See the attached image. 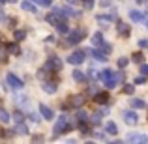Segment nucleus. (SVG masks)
I'll return each instance as SVG.
<instances>
[{"label":"nucleus","instance_id":"nucleus-1","mask_svg":"<svg viewBox=\"0 0 148 144\" xmlns=\"http://www.w3.org/2000/svg\"><path fill=\"white\" fill-rule=\"evenodd\" d=\"M69 129V116H60V118L56 120V124H54V127H53V137L56 139V137H60L62 133H66V131Z\"/></svg>","mask_w":148,"mask_h":144},{"label":"nucleus","instance_id":"nucleus-2","mask_svg":"<svg viewBox=\"0 0 148 144\" xmlns=\"http://www.w3.org/2000/svg\"><path fill=\"white\" fill-rule=\"evenodd\" d=\"M99 79L103 81V84L107 88H114L116 86V75H114V71H111V69H103V71L99 73Z\"/></svg>","mask_w":148,"mask_h":144},{"label":"nucleus","instance_id":"nucleus-3","mask_svg":"<svg viewBox=\"0 0 148 144\" xmlns=\"http://www.w3.org/2000/svg\"><path fill=\"white\" fill-rule=\"evenodd\" d=\"M6 83H8V86L13 88V90H21V88L25 86V83H23L15 73H8V75H6Z\"/></svg>","mask_w":148,"mask_h":144},{"label":"nucleus","instance_id":"nucleus-4","mask_svg":"<svg viewBox=\"0 0 148 144\" xmlns=\"http://www.w3.org/2000/svg\"><path fill=\"white\" fill-rule=\"evenodd\" d=\"M84 58H86V51H75V53L69 54L68 62H69V64H73V66H79V64H83V62H84Z\"/></svg>","mask_w":148,"mask_h":144},{"label":"nucleus","instance_id":"nucleus-5","mask_svg":"<svg viewBox=\"0 0 148 144\" xmlns=\"http://www.w3.org/2000/svg\"><path fill=\"white\" fill-rule=\"evenodd\" d=\"M64 13H62V10H60V8H56V10H53V11H51V13L47 15V21L51 23V25H58V23H62V21H64Z\"/></svg>","mask_w":148,"mask_h":144},{"label":"nucleus","instance_id":"nucleus-6","mask_svg":"<svg viewBox=\"0 0 148 144\" xmlns=\"http://www.w3.org/2000/svg\"><path fill=\"white\" fill-rule=\"evenodd\" d=\"M45 69H47V71H60L62 69V60L58 56H51L47 60V64H45Z\"/></svg>","mask_w":148,"mask_h":144},{"label":"nucleus","instance_id":"nucleus-7","mask_svg":"<svg viewBox=\"0 0 148 144\" xmlns=\"http://www.w3.org/2000/svg\"><path fill=\"white\" fill-rule=\"evenodd\" d=\"M84 36H86V32H84L83 28H75V30H73L71 34H69L68 41H69V43H71V45H75V43H79V41L83 40Z\"/></svg>","mask_w":148,"mask_h":144},{"label":"nucleus","instance_id":"nucleus-8","mask_svg":"<svg viewBox=\"0 0 148 144\" xmlns=\"http://www.w3.org/2000/svg\"><path fill=\"white\" fill-rule=\"evenodd\" d=\"M124 120H126V124H130V126H135V124L139 122V116L135 114L133 111H126L124 112Z\"/></svg>","mask_w":148,"mask_h":144},{"label":"nucleus","instance_id":"nucleus-9","mask_svg":"<svg viewBox=\"0 0 148 144\" xmlns=\"http://www.w3.org/2000/svg\"><path fill=\"white\" fill-rule=\"evenodd\" d=\"M84 101H86V97H84V96H73V97H69V105L75 107V109H81Z\"/></svg>","mask_w":148,"mask_h":144},{"label":"nucleus","instance_id":"nucleus-10","mask_svg":"<svg viewBox=\"0 0 148 144\" xmlns=\"http://www.w3.org/2000/svg\"><path fill=\"white\" fill-rule=\"evenodd\" d=\"M41 88H43L45 94H56V83H49V81H43V84H41Z\"/></svg>","mask_w":148,"mask_h":144},{"label":"nucleus","instance_id":"nucleus-11","mask_svg":"<svg viewBox=\"0 0 148 144\" xmlns=\"http://www.w3.org/2000/svg\"><path fill=\"white\" fill-rule=\"evenodd\" d=\"M40 114L43 116L45 120H53V118H54V112L51 111L47 105H40Z\"/></svg>","mask_w":148,"mask_h":144},{"label":"nucleus","instance_id":"nucleus-12","mask_svg":"<svg viewBox=\"0 0 148 144\" xmlns=\"http://www.w3.org/2000/svg\"><path fill=\"white\" fill-rule=\"evenodd\" d=\"M116 25H118V34H120V36H122V38H127V36H130V32H131V30H130V26H127L126 23L118 21V23H116Z\"/></svg>","mask_w":148,"mask_h":144},{"label":"nucleus","instance_id":"nucleus-13","mask_svg":"<svg viewBox=\"0 0 148 144\" xmlns=\"http://www.w3.org/2000/svg\"><path fill=\"white\" fill-rule=\"evenodd\" d=\"M127 142H148V137L146 135H127V139H126Z\"/></svg>","mask_w":148,"mask_h":144},{"label":"nucleus","instance_id":"nucleus-14","mask_svg":"<svg viewBox=\"0 0 148 144\" xmlns=\"http://www.w3.org/2000/svg\"><path fill=\"white\" fill-rule=\"evenodd\" d=\"M130 19H131L133 23H141V21H145V15H143L139 10H131V11H130Z\"/></svg>","mask_w":148,"mask_h":144},{"label":"nucleus","instance_id":"nucleus-15","mask_svg":"<svg viewBox=\"0 0 148 144\" xmlns=\"http://www.w3.org/2000/svg\"><path fill=\"white\" fill-rule=\"evenodd\" d=\"M62 13H64V17H79L81 11L71 10V8H62Z\"/></svg>","mask_w":148,"mask_h":144},{"label":"nucleus","instance_id":"nucleus-16","mask_svg":"<svg viewBox=\"0 0 148 144\" xmlns=\"http://www.w3.org/2000/svg\"><path fill=\"white\" fill-rule=\"evenodd\" d=\"M73 81H77V83H83V81H86V73L81 71V69H75V71H73Z\"/></svg>","mask_w":148,"mask_h":144},{"label":"nucleus","instance_id":"nucleus-17","mask_svg":"<svg viewBox=\"0 0 148 144\" xmlns=\"http://www.w3.org/2000/svg\"><path fill=\"white\" fill-rule=\"evenodd\" d=\"M21 8H23V10H25V11H28V13H36V6H34V4L32 2H28V0H25V2H23L21 4Z\"/></svg>","mask_w":148,"mask_h":144},{"label":"nucleus","instance_id":"nucleus-18","mask_svg":"<svg viewBox=\"0 0 148 144\" xmlns=\"http://www.w3.org/2000/svg\"><path fill=\"white\" fill-rule=\"evenodd\" d=\"M105 133L116 135V133H118V127H116V124H114V122H107V126H105Z\"/></svg>","mask_w":148,"mask_h":144},{"label":"nucleus","instance_id":"nucleus-19","mask_svg":"<svg viewBox=\"0 0 148 144\" xmlns=\"http://www.w3.org/2000/svg\"><path fill=\"white\" fill-rule=\"evenodd\" d=\"M10 120H11V114L6 111V109H0V122H2V124H8Z\"/></svg>","mask_w":148,"mask_h":144},{"label":"nucleus","instance_id":"nucleus-20","mask_svg":"<svg viewBox=\"0 0 148 144\" xmlns=\"http://www.w3.org/2000/svg\"><path fill=\"white\" fill-rule=\"evenodd\" d=\"M13 133H17V135H26V133H28V127H26V126H25V124H23V122H19V124H17V127H15V131H13Z\"/></svg>","mask_w":148,"mask_h":144},{"label":"nucleus","instance_id":"nucleus-21","mask_svg":"<svg viewBox=\"0 0 148 144\" xmlns=\"http://www.w3.org/2000/svg\"><path fill=\"white\" fill-rule=\"evenodd\" d=\"M90 53L94 54V56H96V60H99V62H105V60H107V54H103L99 49H94V51H90Z\"/></svg>","mask_w":148,"mask_h":144},{"label":"nucleus","instance_id":"nucleus-22","mask_svg":"<svg viewBox=\"0 0 148 144\" xmlns=\"http://www.w3.org/2000/svg\"><path fill=\"white\" fill-rule=\"evenodd\" d=\"M131 107H133V109H145L146 103L143 99H131Z\"/></svg>","mask_w":148,"mask_h":144},{"label":"nucleus","instance_id":"nucleus-23","mask_svg":"<svg viewBox=\"0 0 148 144\" xmlns=\"http://www.w3.org/2000/svg\"><path fill=\"white\" fill-rule=\"evenodd\" d=\"M98 47H99V51H101V53H103V54H109V53H111V45H109V43H105V41H101V43L98 45Z\"/></svg>","mask_w":148,"mask_h":144},{"label":"nucleus","instance_id":"nucleus-24","mask_svg":"<svg viewBox=\"0 0 148 144\" xmlns=\"http://www.w3.org/2000/svg\"><path fill=\"white\" fill-rule=\"evenodd\" d=\"M54 26H56V30H58L60 34H68V25H66L64 21H62V23H58V25H54Z\"/></svg>","mask_w":148,"mask_h":144},{"label":"nucleus","instance_id":"nucleus-25","mask_svg":"<svg viewBox=\"0 0 148 144\" xmlns=\"http://www.w3.org/2000/svg\"><path fill=\"white\" fill-rule=\"evenodd\" d=\"M101 41H103V36H101V32H96L94 36H92V43H94V45H99Z\"/></svg>","mask_w":148,"mask_h":144},{"label":"nucleus","instance_id":"nucleus-26","mask_svg":"<svg viewBox=\"0 0 148 144\" xmlns=\"http://www.w3.org/2000/svg\"><path fill=\"white\" fill-rule=\"evenodd\" d=\"M96 101H98V103H107L109 96L107 94H98V96H96Z\"/></svg>","mask_w":148,"mask_h":144},{"label":"nucleus","instance_id":"nucleus-27","mask_svg":"<svg viewBox=\"0 0 148 144\" xmlns=\"http://www.w3.org/2000/svg\"><path fill=\"white\" fill-rule=\"evenodd\" d=\"M13 36H15V40H17V41H21L23 38L26 36V32H25V30H15V34H13Z\"/></svg>","mask_w":148,"mask_h":144},{"label":"nucleus","instance_id":"nucleus-28","mask_svg":"<svg viewBox=\"0 0 148 144\" xmlns=\"http://www.w3.org/2000/svg\"><path fill=\"white\" fill-rule=\"evenodd\" d=\"M8 60V54H6V49L0 47V62H6Z\"/></svg>","mask_w":148,"mask_h":144},{"label":"nucleus","instance_id":"nucleus-29","mask_svg":"<svg viewBox=\"0 0 148 144\" xmlns=\"http://www.w3.org/2000/svg\"><path fill=\"white\" fill-rule=\"evenodd\" d=\"M36 4H40V6H43V8H49L51 6V0H34Z\"/></svg>","mask_w":148,"mask_h":144},{"label":"nucleus","instance_id":"nucleus-30","mask_svg":"<svg viewBox=\"0 0 148 144\" xmlns=\"http://www.w3.org/2000/svg\"><path fill=\"white\" fill-rule=\"evenodd\" d=\"M127 64H130V60H127V58H120V60H118V68H126Z\"/></svg>","mask_w":148,"mask_h":144},{"label":"nucleus","instance_id":"nucleus-31","mask_svg":"<svg viewBox=\"0 0 148 144\" xmlns=\"http://www.w3.org/2000/svg\"><path fill=\"white\" fill-rule=\"evenodd\" d=\"M133 84H126V86H124V92H126V94H133Z\"/></svg>","mask_w":148,"mask_h":144},{"label":"nucleus","instance_id":"nucleus-32","mask_svg":"<svg viewBox=\"0 0 148 144\" xmlns=\"http://www.w3.org/2000/svg\"><path fill=\"white\" fill-rule=\"evenodd\" d=\"M84 8H86V10H92V8H94V0H84Z\"/></svg>","mask_w":148,"mask_h":144},{"label":"nucleus","instance_id":"nucleus-33","mask_svg":"<svg viewBox=\"0 0 148 144\" xmlns=\"http://www.w3.org/2000/svg\"><path fill=\"white\" fill-rule=\"evenodd\" d=\"M77 118H79V120H81V122H86V120H88V116H86V114H84V112H83V111H81V112H79V114H77Z\"/></svg>","mask_w":148,"mask_h":144},{"label":"nucleus","instance_id":"nucleus-34","mask_svg":"<svg viewBox=\"0 0 148 144\" xmlns=\"http://www.w3.org/2000/svg\"><path fill=\"white\" fill-rule=\"evenodd\" d=\"M141 73H143V77H148V66L146 64L141 66Z\"/></svg>","mask_w":148,"mask_h":144},{"label":"nucleus","instance_id":"nucleus-35","mask_svg":"<svg viewBox=\"0 0 148 144\" xmlns=\"http://www.w3.org/2000/svg\"><path fill=\"white\" fill-rule=\"evenodd\" d=\"M13 120H15V122H23V114H21V112H15V114H13Z\"/></svg>","mask_w":148,"mask_h":144},{"label":"nucleus","instance_id":"nucleus-36","mask_svg":"<svg viewBox=\"0 0 148 144\" xmlns=\"http://www.w3.org/2000/svg\"><path fill=\"white\" fill-rule=\"evenodd\" d=\"M8 49H10V51H11L13 54H19V47H17V45H10Z\"/></svg>","mask_w":148,"mask_h":144},{"label":"nucleus","instance_id":"nucleus-37","mask_svg":"<svg viewBox=\"0 0 148 144\" xmlns=\"http://www.w3.org/2000/svg\"><path fill=\"white\" fill-rule=\"evenodd\" d=\"M116 75V83H122L124 81V73H114Z\"/></svg>","mask_w":148,"mask_h":144},{"label":"nucleus","instance_id":"nucleus-38","mask_svg":"<svg viewBox=\"0 0 148 144\" xmlns=\"http://www.w3.org/2000/svg\"><path fill=\"white\" fill-rule=\"evenodd\" d=\"M92 124H99V114H94L92 116V120H90Z\"/></svg>","mask_w":148,"mask_h":144},{"label":"nucleus","instance_id":"nucleus-39","mask_svg":"<svg viewBox=\"0 0 148 144\" xmlns=\"http://www.w3.org/2000/svg\"><path fill=\"white\" fill-rule=\"evenodd\" d=\"M139 45L145 49V47H148V41H146V40H141V41H139Z\"/></svg>","mask_w":148,"mask_h":144},{"label":"nucleus","instance_id":"nucleus-40","mask_svg":"<svg viewBox=\"0 0 148 144\" xmlns=\"http://www.w3.org/2000/svg\"><path fill=\"white\" fill-rule=\"evenodd\" d=\"M141 60H143L141 54H135V56H133V62H141Z\"/></svg>","mask_w":148,"mask_h":144},{"label":"nucleus","instance_id":"nucleus-41","mask_svg":"<svg viewBox=\"0 0 148 144\" xmlns=\"http://www.w3.org/2000/svg\"><path fill=\"white\" fill-rule=\"evenodd\" d=\"M135 83H137V84H141V83H145V77H137V79H135Z\"/></svg>","mask_w":148,"mask_h":144},{"label":"nucleus","instance_id":"nucleus-42","mask_svg":"<svg viewBox=\"0 0 148 144\" xmlns=\"http://www.w3.org/2000/svg\"><path fill=\"white\" fill-rule=\"evenodd\" d=\"M30 118H32V122H40V118H38V114H30Z\"/></svg>","mask_w":148,"mask_h":144},{"label":"nucleus","instance_id":"nucleus-43","mask_svg":"<svg viewBox=\"0 0 148 144\" xmlns=\"http://www.w3.org/2000/svg\"><path fill=\"white\" fill-rule=\"evenodd\" d=\"M101 6H111V0H101Z\"/></svg>","mask_w":148,"mask_h":144},{"label":"nucleus","instance_id":"nucleus-44","mask_svg":"<svg viewBox=\"0 0 148 144\" xmlns=\"http://www.w3.org/2000/svg\"><path fill=\"white\" fill-rule=\"evenodd\" d=\"M96 139H101V141H105V135H103V133H98V135H96Z\"/></svg>","mask_w":148,"mask_h":144},{"label":"nucleus","instance_id":"nucleus-45","mask_svg":"<svg viewBox=\"0 0 148 144\" xmlns=\"http://www.w3.org/2000/svg\"><path fill=\"white\" fill-rule=\"evenodd\" d=\"M0 21H4V15H2V10H0Z\"/></svg>","mask_w":148,"mask_h":144},{"label":"nucleus","instance_id":"nucleus-46","mask_svg":"<svg viewBox=\"0 0 148 144\" xmlns=\"http://www.w3.org/2000/svg\"><path fill=\"white\" fill-rule=\"evenodd\" d=\"M145 21H146V28H148V17H145Z\"/></svg>","mask_w":148,"mask_h":144},{"label":"nucleus","instance_id":"nucleus-47","mask_svg":"<svg viewBox=\"0 0 148 144\" xmlns=\"http://www.w3.org/2000/svg\"><path fill=\"white\" fill-rule=\"evenodd\" d=\"M135 2H139V4H143V2H145V0H135Z\"/></svg>","mask_w":148,"mask_h":144},{"label":"nucleus","instance_id":"nucleus-48","mask_svg":"<svg viewBox=\"0 0 148 144\" xmlns=\"http://www.w3.org/2000/svg\"><path fill=\"white\" fill-rule=\"evenodd\" d=\"M4 2H6V0H0V4H4Z\"/></svg>","mask_w":148,"mask_h":144}]
</instances>
